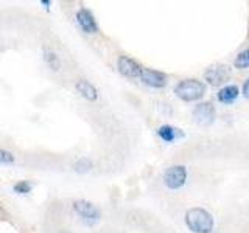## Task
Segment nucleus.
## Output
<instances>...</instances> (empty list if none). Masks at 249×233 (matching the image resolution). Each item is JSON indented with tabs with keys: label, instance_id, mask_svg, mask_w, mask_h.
I'll return each mask as SVG.
<instances>
[{
	"label": "nucleus",
	"instance_id": "obj_1",
	"mask_svg": "<svg viewBox=\"0 0 249 233\" xmlns=\"http://www.w3.org/2000/svg\"><path fill=\"white\" fill-rule=\"evenodd\" d=\"M185 225L193 233H210L213 230V217L207 210L201 207H193L185 213Z\"/></svg>",
	"mask_w": 249,
	"mask_h": 233
},
{
	"label": "nucleus",
	"instance_id": "obj_2",
	"mask_svg": "<svg viewBox=\"0 0 249 233\" xmlns=\"http://www.w3.org/2000/svg\"><path fill=\"white\" fill-rule=\"evenodd\" d=\"M206 84L198 80H182L175 85V95L185 103L201 100L206 95Z\"/></svg>",
	"mask_w": 249,
	"mask_h": 233
},
{
	"label": "nucleus",
	"instance_id": "obj_3",
	"mask_svg": "<svg viewBox=\"0 0 249 233\" xmlns=\"http://www.w3.org/2000/svg\"><path fill=\"white\" fill-rule=\"evenodd\" d=\"M162 181L168 190L182 188L187 181V168L184 165H173V166L167 168L163 171Z\"/></svg>",
	"mask_w": 249,
	"mask_h": 233
},
{
	"label": "nucleus",
	"instance_id": "obj_4",
	"mask_svg": "<svg viewBox=\"0 0 249 233\" xmlns=\"http://www.w3.org/2000/svg\"><path fill=\"white\" fill-rule=\"evenodd\" d=\"M73 212L81 217V219L88 221L89 224H95L100 221L101 217V212L100 208L92 204L90 200H86V199H76L73 200Z\"/></svg>",
	"mask_w": 249,
	"mask_h": 233
},
{
	"label": "nucleus",
	"instance_id": "obj_5",
	"mask_svg": "<svg viewBox=\"0 0 249 233\" xmlns=\"http://www.w3.org/2000/svg\"><path fill=\"white\" fill-rule=\"evenodd\" d=\"M139 78L145 85L153 89H163L168 84V76L165 73L159 72V70H154V68H148V67L142 68Z\"/></svg>",
	"mask_w": 249,
	"mask_h": 233
},
{
	"label": "nucleus",
	"instance_id": "obj_6",
	"mask_svg": "<svg viewBox=\"0 0 249 233\" xmlns=\"http://www.w3.org/2000/svg\"><path fill=\"white\" fill-rule=\"evenodd\" d=\"M76 23L80 25V28L88 34H95L100 31V27L97 23V19L93 13L89 8H80L76 11Z\"/></svg>",
	"mask_w": 249,
	"mask_h": 233
},
{
	"label": "nucleus",
	"instance_id": "obj_7",
	"mask_svg": "<svg viewBox=\"0 0 249 233\" xmlns=\"http://www.w3.org/2000/svg\"><path fill=\"white\" fill-rule=\"evenodd\" d=\"M204 78L210 85L216 87V85H221L223 83H226L231 78V68L228 66H223V64L210 66L206 70Z\"/></svg>",
	"mask_w": 249,
	"mask_h": 233
},
{
	"label": "nucleus",
	"instance_id": "obj_8",
	"mask_svg": "<svg viewBox=\"0 0 249 233\" xmlns=\"http://www.w3.org/2000/svg\"><path fill=\"white\" fill-rule=\"evenodd\" d=\"M193 118L201 126H210L215 121L216 111L212 103H199L193 109Z\"/></svg>",
	"mask_w": 249,
	"mask_h": 233
},
{
	"label": "nucleus",
	"instance_id": "obj_9",
	"mask_svg": "<svg viewBox=\"0 0 249 233\" xmlns=\"http://www.w3.org/2000/svg\"><path fill=\"white\" fill-rule=\"evenodd\" d=\"M117 68H119V72L126 78H139L143 67L140 66L136 59L122 54V56L117 59Z\"/></svg>",
	"mask_w": 249,
	"mask_h": 233
},
{
	"label": "nucleus",
	"instance_id": "obj_10",
	"mask_svg": "<svg viewBox=\"0 0 249 233\" xmlns=\"http://www.w3.org/2000/svg\"><path fill=\"white\" fill-rule=\"evenodd\" d=\"M158 135L162 142L165 143H173L176 142L178 138H182L184 137V132L181 129H178L171 124H162V126L158 128Z\"/></svg>",
	"mask_w": 249,
	"mask_h": 233
},
{
	"label": "nucleus",
	"instance_id": "obj_11",
	"mask_svg": "<svg viewBox=\"0 0 249 233\" xmlns=\"http://www.w3.org/2000/svg\"><path fill=\"white\" fill-rule=\"evenodd\" d=\"M75 90L80 93L83 98H86L88 101H97L98 100V90L90 81L88 80H80L75 84Z\"/></svg>",
	"mask_w": 249,
	"mask_h": 233
},
{
	"label": "nucleus",
	"instance_id": "obj_12",
	"mask_svg": "<svg viewBox=\"0 0 249 233\" xmlns=\"http://www.w3.org/2000/svg\"><path fill=\"white\" fill-rule=\"evenodd\" d=\"M238 93H240V90H238L237 85L231 84V85H226V87H223L220 92H218L216 98L223 104H232L233 101L238 98Z\"/></svg>",
	"mask_w": 249,
	"mask_h": 233
},
{
	"label": "nucleus",
	"instance_id": "obj_13",
	"mask_svg": "<svg viewBox=\"0 0 249 233\" xmlns=\"http://www.w3.org/2000/svg\"><path fill=\"white\" fill-rule=\"evenodd\" d=\"M44 62L52 72H59L61 70V58L58 56L56 51H53L50 49L44 50Z\"/></svg>",
	"mask_w": 249,
	"mask_h": 233
},
{
	"label": "nucleus",
	"instance_id": "obj_14",
	"mask_svg": "<svg viewBox=\"0 0 249 233\" xmlns=\"http://www.w3.org/2000/svg\"><path fill=\"white\" fill-rule=\"evenodd\" d=\"M73 168H75V171H76L78 174H84V173H88V171H90L93 168V163H92L90 159L83 157V159H78L75 162Z\"/></svg>",
	"mask_w": 249,
	"mask_h": 233
},
{
	"label": "nucleus",
	"instance_id": "obj_15",
	"mask_svg": "<svg viewBox=\"0 0 249 233\" xmlns=\"http://www.w3.org/2000/svg\"><path fill=\"white\" fill-rule=\"evenodd\" d=\"M31 188H33V185H31L30 181H19L13 185V191L18 194H28Z\"/></svg>",
	"mask_w": 249,
	"mask_h": 233
},
{
	"label": "nucleus",
	"instance_id": "obj_16",
	"mask_svg": "<svg viewBox=\"0 0 249 233\" xmlns=\"http://www.w3.org/2000/svg\"><path fill=\"white\" fill-rule=\"evenodd\" d=\"M233 66H235L237 68H248L249 67V49L243 50L238 54L235 62H233Z\"/></svg>",
	"mask_w": 249,
	"mask_h": 233
},
{
	"label": "nucleus",
	"instance_id": "obj_17",
	"mask_svg": "<svg viewBox=\"0 0 249 233\" xmlns=\"http://www.w3.org/2000/svg\"><path fill=\"white\" fill-rule=\"evenodd\" d=\"M14 162H16L14 154L11 151L0 148V165H13Z\"/></svg>",
	"mask_w": 249,
	"mask_h": 233
},
{
	"label": "nucleus",
	"instance_id": "obj_18",
	"mask_svg": "<svg viewBox=\"0 0 249 233\" xmlns=\"http://www.w3.org/2000/svg\"><path fill=\"white\" fill-rule=\"evenodd\" d=\"M243 95H245V98L246 100H249V78L245 81V84H243Z\"/></svg>",
	"mask_w": 249,
	"mask_h": 233
},
{
	"label": "nucleus",
	"instance_id": "obj_19",
	"mask_svg": "<svg viewBox=\"0 0 249 233\" xmlns=\"http://www.w3.org/2000/svg\"><path fill=\"white\" fill-rule=\"evenodd\" d=\"M41 5H42L44 8H47V10H49L50 5H52V2H50V0H41Z\"/></svg>",
	"mask_w": 249,
	"mask_h": 233
},
{
	"label": "nucleus",
	"instance_id": "obj_20",
	"mask_svg": "<svg viewBox=\"0 0 249 233\" xmlns=\"http://www.w3.org/2000/svg\"><path fill=\"white\" fill-rule=\"evenodd\" d=\"M61 233H69V232H61Z\"/></svg>",
	"mask_w": 249,
	"mask_h": 233
}]
</instances>
